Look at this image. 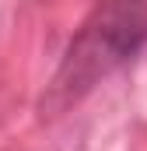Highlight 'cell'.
<instances>
[{"label":"cell","mask_w":147,"mask_h":151,"mask_svg":"<svg viewBox=\"0 0 147 151\" xmlns=\"http://www.w3.org/2000/svg\"><path fill=\"white\" fill-rule=\"evenodd\" d=\"M147 39V4L144 0H105L70 42L63 67L53 81L60 102L84 95L98 77L126 63Z\"/></svg>","instance_id":"1"}]
</instances>
